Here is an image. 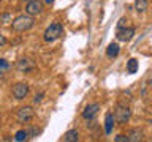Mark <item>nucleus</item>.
Listing matches in <instances>:
<instances>
[{"label": "nucleus", "instance_id": "nucleus-1", "mask_svg": "<svg viewBox=\"0 0 152 142\" xmlns=\"http://www.w3.org/2000/svg\"><path fill=\"white\" fill-rule=\"evenodd\" d=\"M35 24V19L30 14H21V16H16L11 21V27L14 32H26V30H30Z\"/></svg>", "mask_w": 152, "mask_h": 142}, {"label": "nucleus", "instance_id": "nucleus-2", "mask_svg": "<svg viewBox=\"0 0 152 142\" xmlns=\"http://www.w3.org/2000/svg\"><path fill=\"white\" fill-rule=\"evenodd\" d=\"M62 33H64V25L60 22H52L45 30V33H43V40L46 43H52V41L59 40L62 36Z\"/></svg>", "mask_w": 152, "mask_h": 142}, {"label": "nucleus", "instance_id": "nucleus-3", "mask_svg": "<svg viewBox=\"0 0 152 142\" xmlns=\"http://www.w3.org/2000/svg\"><path fill=\"white\" fill-rule=\"evenodd\" d=\"M113 115H114V122H117L119 125H124V123H127L128 120H130L132 111H130V107L122 106V104H117L116 109H114Z\"/></svg>", "mask_w": 152, "mask_h": 142}, {"label": "nucleus", "instance_id": "nucleus-4", "mask_svg": "<svg viewBox=\"0 0 152 142\" xmlns=\"http://www.w3.org/2000/svg\"><path fill=\"white\" fill-rule=\"evenodd\" d=\"M33 115H35V111L32 106H24L16 111V120L19 123H28L33 118Z\"/></svg>", "mask_w": 152, "mask_h": 142}, {"label": "nucleus", "instance_id": "nucleus-5", "mask_svg": "<svg viewBox=\"0 0 152 142\" xmlns=\"http://www.w3.org/2000/svg\"><path fill=\"white\" fill-rule=\"evenodd\" d=\"M11 95L14 99H18V101H21L24 99L28 95V84L26 82H18L13 85V90H11Z\"/></svg>", "mask_w": 152, "mask_h": 142}, {"label": "nucleus", "instance_id": "nucleus-6", "mask_svg": "<svg viewBox=\"0 0 152 142\" xmlns=\"http://www.w3.org/2000/svg\"><path fill=\"white\" fill-rule=\"evenodd\" d=\"M26 13L30 14V16H38V14L43 13V2L40 0H32L26 5Z\"/></svg>", "mask_w": 152, "mask_h": 142}, {"label": "nucleus", "instance_id": "nucleus-7", "mask_svg": "<svg viewBox=\"0 0 152 142\" xmlns=\"http://www.w3.org/2000/svg\"><path fill=\"white\" fill-rule=\"evenodd\" d=\"M100 111V104L98 103H92V104H89V106H86V109L83 111V118L84 120H94L95 117H97V114Z\"/></svg>", "mask_w": 152, "mask_h": 142}, {"label": "nucleus", "instance_id": "nucleus-8", "mask_svg": "<svg viewBox=\"0 0 152 142\" xmlns=\"http://www.w3.org/2000/svg\"><path fill=\"white\" fill-rule=\"evenodd\" d=\"M133 35H135V28L133 27H122V28H117V40L119 41H130Z\"/></svg>", "mask_w": 152, "mask_h": 142}, {"label": "nucleus", "instance_id": "nucleus-9", "mask_svg": "<svg viewBox=\"0 0 152 142\" xmlns=\"http://www.w3.org/2000/svg\"><path fill=\"white\" fill-rule=\"evenodd\" d=\"M35 68V62L32 59H21L18 62V70L21 71V73H28V71H32Z\"/></svg>", "mask_w": 152, "mask_h": 142}, {"label": "nucleus", "instance_id": "nucleus-10", "mask_svg": "<svg viewBox=\"0 0 152 142\" xmlns=\"http://www.w3.org/2000/svg\"><path fill=\"white\" fill-rule=\"evenodd\" d=\"M62 141L64 142H76V141H79V134H78V131L76 130H70V131H66L64 137H62Z\"/></svg>", "mask_w": 152, "mask_h": 142}, {"label": "nucleus", "instance_id": "nucleus-11", "mask_svg": "<svg viewBox=\"0 0 152 142\" xmlns=\"http://www.w3.org/2000/svg\"><path fill=\"white\" fill-rule=\"evenodd\" d=\"M142 139V131L140 128H133V130L128 133V142H138Z\"/></svg>", "mask_w": 152, "mask_h": 142}, {"label": "nucleus", "instance_id": "nucleus-12", "mask_svg": "<svg viewBox=\"0 0 152 142\" xmlns=\"http://www.w3.org/2000/svg\"><path fill=\"white\" fill-rule=\"evenodd\" d=\"M113 126H114V115L109 112V114H106V118H104V133H106V134H111Z\"/></svg>", "mask_w": 152, "mask_h": 142}, {"label": "nucleus", "instance_id": "nucleus-13", "mask_svg": "<svg viewBox=\"0 0 152 142\" xmlns=\"http://www.w3.org/2000/svg\"><path fill=\"white\" fill-rule=\"evenodd\" d=\"M119 44H116V43H111V44L108 46V49H106V55L108 57H111V59H114V57H117L119 55Z\"/></svg>", "mask_w": 152, "mask_h": 142}, {"label": "nucleus", "instance_id": "nucleus-14", "mask_svg": "<svg viewBox=\"0 0 152 142\" xmlns=\"http://www.w3.org/2000/svg\"><path fill=\"white\" fill-rule=\"evenodd\" d=\"M147 7H149V2H147V0H135V9L140 14L144 13L147 9Z\"/></svg>", "mask_w": 152, "mask_h": 142}, {"label": "nucleus", "instance_id": "nucleus-15", "mask_svg": "<svg viewBox=\"0 0 152 142\" xmlns=\"http://www.w3.org/2000/svg\"><path fill=\"white\" fill-rule=\"evenodd\" d=\"M136 70H138V60L136 59H130L127 62V73L133 74V73H136Z\"/></svg>", "mask_w": 152, "mask_h": 142}, {"label": "nucleus", "instance_id": "nucleus-16", "mask_svg": "<svg viewBox=\"0 0 152 142\" xmlns=\"http://www.w3.org/2000/svg\"><path fill=\"white\" fill-rule=\"evenodd\" d=\"M27 137H28L27 130H19V131L16 133V136H14V139H16L18 142H22V141H26Z\"/></svg>", "mask_w": 152, "mask_h": 142}, {"label": "nucleus", "instance_id": "nucleus-17", "mask_svg": "<svg viewBox=\"0 0 152 142\" xmlns=\"http://www.w3.org/2000/svg\"><path fill=\"white\" fill-rule=\"evenodd\" d=\"M10 68V63L5 59H0V73H2V71H7Z\"/></svg>", "mask_w": 152, "mask_h": 142}, {"label": "nucleus", "instance_id": "nucleus-18", "mask_svg": "<svg viewBox=\"0 0 152 142\" xmlns=\"http://www.w3.org/2000/svg\"><path fill=\"white\" fill-rule=\"evenodd\" d=\"M27 133H28V136H30V137H35V136H38L41 133V130H40V128H30V130H27Z\"/></svg>", "mask_w": 152, "mask_h": 142}, {"label": "nucleus", "instance_id": "nucleus-19", "mask_svg": "<svg viewBox=\"0 0 152 142\" xmlns=\"http://www.w3.org/2000/svg\"><path fill=\"white\" fill-rule=\"evenodd\" d=\"M114 141H116V142H128V136H125V134H119V136L114 137Z\"/></svg>", "mask_w": 152, "mask_h": 142}, {"label": "nucleus", "instance_id": "nucleus-20", "mask_svg": "<svg viewBox=\"0 0 152 142\" xmlns=\"http://www.w3.org/2000/svg\"><path fill=\"white\" fill-rule=\"evenodd\" d=\"M122 27H127V17H121L117 22V28H122Z\"/></svg>", "mask_w": 152, "mask_h": 142}, {"label": "nucleus", "instance_id": "nucleus-21", "mask_svg": "<svg viewBox=\"0 0 152 142\" xmlns=\"http://www.w3.org/2000/svg\"><path fill=\"white\" fill-rule=\"evenodd\" d=\"M43 96H45V93H38L35 98H33V103L35 104H38V103H41V99H43Z\"/></svg>", "mask_w": 152, "mask_h": 142}, {"label": "nucleus", "instance_id": "nucleus-22", "mask_svg": "<svg viewBox=\"0 0 152 142\" xmlns=\"http://www.w3.org/2000/svg\"><path fill=\"white\" fill-rule=\"evenodd\" d=\"M3 44H7V38L3 35H0V46H3Z\"/></svg>", "mask_w": 152, "mask_h": 142}, {"label": "nucleus", "instance_id": "nucleus-23", "mask_svg": "<svg viewBox=\"0 0 152 142\" xmlns=\"http://www.w3.org/2000/svg\"><path fill=\"white\" fill-rule=\"evenodd\" d=\"M22 2H26V3H28V2H32V0H22Z\"/></svg>", "mask_w": 152, "mask_h": 142}, {"label": "nucleus", "instance_id": "nucleus-24", "mask_svg": "<svg viewBox=\"0 0 152 142\" xmlns=\"http://www.w3.org/2000/svg\"><path fill=\"white\" fill-rule=\"evenodd\" d=\"M46 2H48V3H51V2H54V0H46Z\"/></svg>", "mask_w": 152, "mask_h": 142}]
</instances>
